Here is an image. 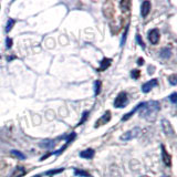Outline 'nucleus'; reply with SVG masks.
Returning <instances> with one entry per match:
<instances>
[{
    "instance_id": "1",
    "label": "nucleus",
    "mask_w": 177,
    "mask_h": 177,
    "mask_svg": "<svg viewBox=\"0 0 177 177\" xmlns=\"http://www.w3.org/2000/svg\"><path fill=\"white\" fill-rule=\"evenodd\" d=\"M160 111V102L158 101H149V102H144L143 106L141 108L139 115L147 121H153L157 112Z\"/></svg>"
},
{
    "instance_id": "2",
    "label": "nucleus",
    "mask_w": 177,
    "mask_h": 177,
    "mask_svg": "<svg viewBox=\"0 0 177 177\" xmlns=\"http://www.w3.org/2000/svg\"><path fill=\"white\" fill-rule=\"evenodd\" d=\"M129 104V98H127V93L125 91H122L117 94L114 101V108H123Z\"/></svg>"
},
{
    "instance_id": "3",
    "label": "nucleus",
    "mask_w": 177,
    "mask_h": 177,
    "mask_svg": "<svg viewBox=\"0 0 177 177\" xmlns=\"http://www.w3.org/2000/svg\"><path fill=\"white\" fill-rule=\"evenodd\" d=\"M139 134H141V129L139 127H134L133 130H130V131H127L126 133H124L120 139H121V141L127 142V141H131L133 139H136Z\"/></svg>"
},
{
    "instance_id": "4",
    "label": "nucleus",
    "mask_w": 177,
    "mask_h": 177,
    "mask_svg": "<svg viewBox=\"0 0 177 177\" xmlns=\"http://www.w3.org/2000/svg\"><path fill=\"white\" fill-rule=\"evenodd\" d=\"M74 137H75V133H72L71 135H69V136H68L67 143H65V144H64V145H63V146H62L61 148L59 149V151H57V152H52L51 154H49V155H59V154H61V153H63V152H64V149H65V148H67L68 146H69L70 143H72V141L74 139ZM49 155H46V156H43V157H42L40 161H43V160H44V158H46Z\"/></svg>"
},
{
    "instance_id": "5",
    "label": "nucleus",
    "mask_w": 177,
    "mask_h": 177,
    "mask_svg": "<svg viewBox=\"0 0 177 177\" xmlns=\"http://www.w3.org/2000/svg\"><path fill=\"white\" fill-rule=\"evenodd\" d=\"M110 120H111V112L110 111H106L103 115L101 116L100 118L95 122V125H94V127H99L101 125H104V124H106L110 122Z\"/></svg>"
},
{
    "instance_id": "6",
    "label": "nucleus",
    "mask_w": 177,
    "mask_h": 177,
    "mask_svg": "<svg viewBox=\"0 0 177 177\" xmlns=\"http://www.w3.org/2000/svg\"><path fill=\"white\" fill-rule=\"evenodd\" d=\"M148 40L152 44H157L160 41V31L158 29H153L148 32Z\"/></svg>"
},
{
    "instance_id": "7",
    "label": "nucleus",
    "mask_w": 177,
    "mask_h": 177,
    "mask_svg": "<svg viewBox=\"0 0 177 177\" xmlns=\"http://www.w3.org/2000/svg\"><path fill=\"white\" fill-rule=\"evenodd\" d=\"M157 85H158L157 79H152L151 81H148V82H146V83L143 84V86H142V91L144 93H148L153 87L157 86Z\"/></svg>"
},
{
    "instance_id": "8",
    "label": "nucleus",
    "mask_w": 177,
    "mask_h": 177,
    "mask_svg": "<svg viewBox=\"0 0 177 177\" xmlns=\"http://www.w3.org/2000/svg\"><path fill=\"white\" fill-rule=\"evenodd\" d=\"M151 8H152V5H151V2L149 1H143L142 2V6H141V15L143 18H146L147 15L149 13V11H151Z\"/></svg>"
},
{
    "instance_id": "9",
    "label": "nucleus",
    "mask_w": 177,
    "mask_h": 177,
    "mask_svg": "<svg viewBox=\"0 0 177 177\" xmlns=\"http://www.w3.org/2000/svg\"><path fill=\"white\" fill-rule=\"evenodd\" d=\"M162 157H163V162H164V164H165L166 166H170V165H172V157H170V155L166 152L164 145H162Z\"/></svg>"
},
{
    "instance_id": "10",
    "label": "nucleus",
    "mask_w": 177,
    "mask_h": 177,
    "mask_svg": "<svg viewBox=\"0 0 177 177\" xmlns=\"http://www.w3.org/2000/svg\"><path fill=\"white\" fill-rule=\"evenodd\" d=\"M143 104H144V102H142V103H139V104H137V105H136V106H135V108H133V110H132L131 112H129V113H126V114H125V115L123 116V117H122V121H127V120H129V118H131L132 116L134 115V114H135V112H136V111H139V108H142V106H143Z\"/></svg>"
},
{
    "instance_id": "11",
    "label": "nucleus",
    "mask_w": 177,
    "mask_h": 177,
    "mask_svg": "<svg viewBox=\"0 0 177 177\" xmlns=\"http://www.w3.org/2000/svg\"><path fill=\"white\" fill-rule=\"evenodd\" d=\"M80 157L82 158H85V160H91L94 157V149L92 148H89V149H85V151H82L80 152Z\"/></svg>"
},
{
    "instance_id": "12",
    "label": "nucleus",
    "mask_w": 177,
    "mask_h": 177,
    "mask_svg": "<svg viewBox=\"0 0 177 177\" xmlns=\"http://www.w3.org/2000/svg\"><path fill=\"white\" fill-rule=\"evenodd\" d=\"M100 63H101V67L98 69V71H99V72L105 71L108 68H110V65H111V63H112V59H110V58H104Z\"/></svg>"
},
{
    "instance_id": "13",
    "label": "nucleus",
    "mask_w": 177,
    "mask_h": 177,
    "mask_svg": "<svg viewBox=\"0 0 177 177\" xmlns=\"http://www.w3.org/2000/svg\"><path fill=\"white\" fill-rule=\"evenodd\" d=\"M162 126H163V131L166 134H174V130L172 127L170 123L167 120H163L162 121Z\"/></svg>"
},
{
    "instance_id": "14",
    "label": "nucleus",
    "mask_w": 177,
    "mask_h": 177,
    "mask_svg": "<svg viewBox=\"0 0 177 177\" xmlns=\"http://www.w3.org/2000/svg\"><path fill=\"white\" fill-rule=\"evenodd\" d=\"M170 55H172V52H170V50L168 48H164L161 50V52H160V57L164 59V60H167V59H170Z\"/></svg>"
},
{
    "instance_id": "15",
    "label": "nucleus",
    "mask_w": 177,
    "mask_h": 177,
    "mask_svg": "<svg viewBox=\"0 0 177 177\" xmlns=\"http://www.w3.org/2000/svg\"><path fill=\"white\" fill-rule=\"evenodd\" d=\"M54 141H43L42 143H40V146L44 147V148H52L55 145V143H53Z\"/></svg>"
},
{
    "instance_id": "16",
    "label": "nucleus",
    "mask_w": 177,
    "mask_h": 177,
    "mask_svg": "<svg viewBox=\"0 0 177 177\" xmlns=\"http://www.w3.org/2000/svg\"><path fill=\"white\" fill-rule=\"evenodd\" d=\"M24 173H26V170H23L22 167H17L15 170V173L12 174V176L11 177H21L22 175H24Z\"/></svg>"
},
{
    "instance_id": "17",
    "label": "nucleus",
    "mask_w": 177,
    "mask_h": 177,
    "mask_svg": "<svg viewBox=\"0 0 177 177\" xmlns=\"http://www.w3.org/2000/svg\"><path fill=\"white\" fill-rule=\"evenodd\" d=\"M101 85H102V83H101L100 80L94 82V94L95 95H99L101 93Z\"/></svg>"
},
{
    "instance_id": "18",
    "label": "nucleus",
    "mask_w": 177,
    "mask_h": 177,
    "mask_svg": "<svg viewBox=\"0 0 177 177\" xmlns=\"http://www.w3.org/2000/svg\"><path fill=\"white\" fill-rule=\"evenodd\" d=\"M74 175L75 176H80V177H91V175L89 173H86L84 170H74Z\"/></svg>"
},
{
    "instance_id": "19",
    "label": "nucleus",
    "mask_w": 177,
    "mask_h": 177,
    "mask_svg": "<svg viewBox=\"0 0 177 177\" xmlns=\"http://www.w3.org/2000/svg\"><path fill=\"white\" fill-rule=\"evenodd\" d=\"M15 21L13 20V19H11V18H9V20L7 21V27H6V32H10L11 31V29H12V27L15 26Z\"/></svg>"
},
{
    "instance_id": "20",
    "label": "nucleus",
    "mask_w": 177,
    "mask_h": 177,
    "mask_svg": "<svg viewBox=\"0 0 177 177\" xmlns=\"http://www.w3.org/2000/svg\"><path fill=\"white\" fill-rule=\"evenodd\" d=\"M64 170V168H60V170H48V172H46L44 173V175H46V176L49 177H52L53 175H55V174H59V173H61V172H63Z\"/></svg>"
},
{
    "instance_id": "21",
    "label": "nucleus",
    "mask_w": 177,
    "mask_h": 177,
    "mask_svg": "<svg viewBox=\"0 0 177 177\" xmlns=\"http://www.w3.org/2000/svg\"><path fill=\"white\" fill-rule=\"evenodd\" d=\"M11 154L13 155V156H15L17 158H19V160H24V158H26V156H24L21 152L15 151V149H12V151H11Z\"/></svg>"
},
{
    "instance_id": "22",
    "label": "nucleus",
    "mask_w": 177,
    "mask_h": 177,
    "mask_svg": "<svg viewBox=\"0 0 177 177\" xmlns=\"http://www.w3.org/2000/svg\"><path fill=\"white\" fill-rule=\"evenodd\" d=\"M168 81L172 85H176L177 84V75L176 74H172L168 77Z\"/></svg>"
},
{
    "instance_id": "23",
    "label": "nucleus",
    "mask_w": 177,
    "mask_h": 177,
    "mask_svg": "<svg viewBox=\"0 0 177 177\" xmlns=\"http://www.w3.org/2000/svg\"><path fill=\"white\" fill-rule=\"evenodd\" d=\"M168 99H170V101H172V103L173 104H176L177 103V93H172L170 96H168Z\"/></svg>"
},
{
    "instance_id": "24",
    "label": "nucleus",
    "mask_w": 177,
    "mask_h": 177,
    "mask_svg": "<svg viewBox=\"0 0 177 177\" xmlns=\"http://www.w3.org/2000/svg\"><path fill=\"white\" fill-rule=\"evenodd\" d=\"M139 74H141V72H139V70H133L131 72V77H133V79H139Z\"/></svg>"
},
{
    "instance_id": "25",
    "label": "nucleus",
    "mask_w": 177,
    "mask_h": 177,
    "mask_svg": "<svg viewBox=\"0 0 177 177\" xmlns=\"http://www.w3.org/2000/svg\"><path fill=\"white\" fill-rule=\"evenodd\" d=\"M127 31H129V27H126V28H125V32H124L123 37H122V40H121V46H123L124 43H125V40H126V36H127Z\"/></svg>"
},
{
    "instance_id": "26",
    "label": "nucleus",
    "mask_w": 177,
    "mask_h": 177,
    "mask_svg": "<svg viewBox=\"0 0 177 177\" xmlns=\"http://www.w3.org/2000/svg\"><path fill=\"white\" fill-rule=\"evenodd\" d=\"M136 40H137V42H139V46H142L143 49H145V44H144V42H143V40L141 39V36H139V34H136Z\"/></svg>"
},
{
    "instance_id": "27",
    "label": "nucleus",
    "mask_w": 177,
    "mask_h": 177,
    "mask_svg": "<svg viewBox=\"0 0 177 177\" xmlns=\"http://www.w3.org/2000/svg\"><path fill=\"white\" fill-rule=\"evenodd\" d=\"M87 114H89V112H84V113H83V116H82V120H81V121L79 122V124H77V125H82V124L84 123L85 120H86V117H87Z\"/></svg>"
},
{
    "instance_id": "28",
    "label": "nucleus",
    "mask_w": 177,
    "mask_h": 177,
    "mask_svg": "<svg viewBox=\"0 0 177 177\" xmlns=\"http://www.w3.org/2000/svg\"><path fill=\"white\" fill-rule=\"evenodd\" d=\"M6 46H7L8 49H10V48L12 46V39L11 38L6 39Z\"/></svg>"
},
{
    "instance_id": "29",
    "label": "nucleus",
    "mask_w": 177,
    "mask_h": 177,
    "mask_svg": "<svg viewBox=\"0 0 177 177\" xmlns=\"http://www.w3.org/2000/svg\"><path fill=\"white\" fill-rule=\"evenodd\" d=\"M137 64H139V65H143V64H144V59H143V58H139V60H137Z\"/></svg>"
},
{
    "instance_id": "30",
    "label": "nucleus",
    "mask_w": 177,
    "mask_h": 177,
    "mask_svg": "<svg viewBox=\"0 0 177 177\" xmlns=\"http://www.w3.org/2000/svg\"><path fill=\"white\" fill-rule=\"evenodd\" d=\"M162 177H170V176H162Z\"/></svg>"
}]
</instances>
